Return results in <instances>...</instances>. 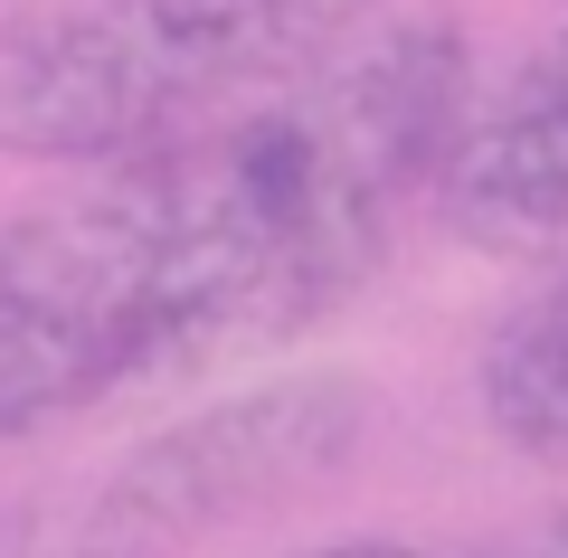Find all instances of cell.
Segmentation results:
<instances>
[{
    "label": "cell",
    "instance_id": "cell-5",
    "mask_svg": "<svg viewBox=\"0 0 568 558\" xmlns=\"http://www.w3.org/2000/svg\"><path fill=\"white\" fill-rule=\"evenodd\" d=\"M484 417L511 455L568 464V265L503 313L484 341Z\"/></svg>",
    "mask_w": 568,
    "mask_h": 558
},
{
    "label": "cell",
    "instance_id": "cell-3",
    "mask_svg": "<svg viewBox=\"0 0 568 558\" xmlns=\"http://www.w3.org/2000/svg\"><path fill=\"white\" fill-rule=\"evenodd\" d=\"M379 426V398L361 379H265L200 417L142 436L77 511L29 530L10 558H190L200 539L275 511L294 493H323Z\"/></svg>",
    "mask_w": 568,
    "mask_h": 558
},
{
    "label": "cell",
    "instance_id": "cell-2",
    "mask_svg": "<svg viewBox=\"0 0 568 558\" xmlns=\"http://www.w3.org/2000/svg\"><path fill=\"white\" fill-rule=\"evenodd\" d=\"M369 0H29L0 10V152L95 171L284 85Z\"/></svg>",
    "mask_w": 568,
    "mask_h": 558
},
{
    "label": "cell",
    "instance_id": "cell-1",
    "mask_svg": "<svg viewBox=\"0 0 568 558\" xmlns=\"http://www.w3.org/2000/svg\"><path fill=\"white\" fill-rule=\"evenodd\" d=\"M474 104L446 20L342 39L0 227V445L342 313Z\"/></svg>",
    "mask_w": 568,
    "mask_h": 558
},
{
    "label": "cell",
    "instance_id": "cell-6",
    "mask_svg": "<svg viewBox=\"0 0 568 558\" xmlns=\"http://www.w3.org/2000/svg\"><path fill=\"white\" fill-rule=\"evenodd\" d=\"M284 558H436L417 539H313V549H284Z\"/></svg>",
    "mask_w": 568,
    "mask_h": 558
},
{
    "label": "cell",
    "instance_id": "cell-7",
    "mask_svg": "<svg viewBox=\"0 0 568 558\" xmlns=\"http://www.w3.org/2000/svg\"><path fill=\"white\" fill-rule=\"evenodd\" d=\"M484 558H568V511L540 520V530H521V539H503V549H484Z\"/></svg>",
    "mask_w": 568,
    "mask_h": 558
},
{
    "label": "cell",
    "instance_id": "cell-4",
    "mask_svg": "<svg viewBox=\"0 0 568 558\" xmlns=\"http://www.w3.org/2000/svg\"><path fill=\"white\" fill-rule=\"evenodd\" d=\"M436 209L484 256L568 246V20L484 104H465L436 161Z\"/></svg>",
    "mask_w": 568,
    "mask_h": 558
}]
</instances>
